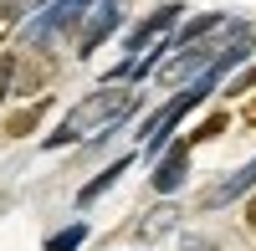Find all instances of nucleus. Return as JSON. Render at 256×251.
<instances>
[{
  "mask_svg": "<svg viewBox=\"0 0 256 251\" xmlns=\"http://www.w3.org/2000/svg\"><path fill=\"white\" fill-rule=\"evenodd\" d=\"M134 108H138V92H134V88H123V82L92 88L82 102H72V108H67L62 128L46 134V149H67V144H82V138H102V134H113Z\"/></svg>",
  "mask_w": 256,
  "mask_h": 251,
  "instance_id": "obj_1",
  "label": "nucleus"
},
{
  "mask_svg": "<svg viewBox=\"0 0 256 251\" xmlns=\"http://www.w3.org/2000/svg\"><path fill=\"white\" fill-rule=\"evenodd\" d=\"M62 77V62L41 46V41H26V46H10L0 56V82H6L10 98H46Z\"/></svg>",
  "mask_w": 256,
  "mask_h": 251,
  "instance_id": "obj_2",
  "label": "nucleus"
},
{
  "mask_svg": "<svg viewBox=\"0 0 256 251\" xmlns=\"http://www.w3.org/2000/svg\"><path fill=\"white\" fill-rule=\"evenodd\" d=\"M180 16H184V6H159L154 16H144V20H138V26H134V31H128V62H134V56H144V52H148V46H154V41H159V36H164L169 26H174V20H180Z\"/></svg>",
  "mask_w": 256,
  "mask_h": 251,
  "instance_id": "obj_3",
  "label": "nucleus"
},
{
  "mask_svg": "<svg viewBox=\"0 0 256 251\" xmlns=\"http://www.w3.org/2000/svg\"><path fill=\"white\" fill-rule=\"evenodd\" d=\"M113 26H118V6L113 0H102V6H92V16L82 20V31H77V56H92L102 41L113 36Z\"/></svg>",
  "mask_w": 256,
  "mask_h": 251,
  "instance_id": "obj_4",
  "label": "nucleus"
},
{
  "mask_svg": "<svg viewBox=\"0 0 256 251\" xmlns=\"http://www.w3.org/2000/svg\"><path fill=\"white\" fill-rule=\"evenodd\" d=\"M190 180V144H169L164 159H159V170H154V195H174L180 184Z\"/></svg>",
  "mask_w": 256,
  "mask_h": 251,
  "instance_id": "obj_5",
  "label": "nucleus"
},
{
  "mask_svg": "<svg viewBox=\"0 0 256 251\" xmlns=\"http://www.w3.org/2000/svg\"><path fill=\"white\" fill-rule=\"evenodd\" d=\"M230 26V16H220V10H205V16H195V20H184V26L169 36V52H184V46H195V41H205V36H216V31H226Z\"/></svg>",
  "mask_w": 256,
  "mask_h": 251,
  "instance_id": "obj_6",
  "label": "nucleus"
},
{
  "mask_svg": "<svg viewBox=\"0 0 256 251\" xmlns=\"http://www.w3.org/2000/svg\"><path fill=\"white\" fill-rule=\"evenodd\" d=\"M88 10H92V0H56L41 31H46V36H67V31H82V20H88Z\"/></svg>",
  "mask_w": 256,
  "mask_h": 251,
  "instance_id": "obj_7",
  "label": "nucleus"
},
{
  "mask_svg": "<svg viewBox=\"0 0 256 251\" xmlns=\"http://www.w3.org/2000/svg\"><path fill=\"white\" fill-rule=\"evenodd\" d=\"M123 170H134V154H123V159H113V164H108V170H102L98 180H88V184H82V190H77V205H92L98 195H108L113 184L123 180Z\"/></svg>",
  "mask_w": 256,
  "mask_h": 251,
  "instance_id": "obj_8",
  "label": "nucleus"
},
{
  "mask_svg": "<svg viewBox=\"0 0 256 251\" xmlns=\"http://www.w3.org/2000/svg\"><path fill=\"white\" fill-rule=\"evenodd\" d=\"M41 113H46V98H31V108H20V113H10L0 128H6V138H26L36 123H41Z\"/></svg>",
  "mask_w": 256,
  "mask_h": 251,
  "instance_id": "obj_9",
  "label": "nucleus"
},
{
  "mask_svg": "<svg viewBox=\"0 0 256 251\" xmlns=\"http://www.w3.org/2000/svg\"><path fill=\"white\" fill-rule=\"evenodd\" d=\"M251 184H256V159L246 164L241 174H230V180L220 184V190H210V195H205V205H220V200H236V195H246V190H251Z\"/></svg>",
  "mask_w": 256,
  "mask_h": 251,
  "instance_id": "obj_10",
  "label": "nucleus"
},
{
  "mask_svg": "<svg viewBox=\"0 0 256 251\" xmlns=\"http://www.w3.org/2000/svg\"><path fill=\"white\" fill-rule=\"evenodd\" d=\"M174 220H180V205H169V200H164L154 216H144V220H138V236H144V241H154V236H164Z\"/></svg>",
  "mask_w": 256,
  "mask_h": 251,
  "instance_id": "obj_11",
  "label": "nucleus"
},
{
  "mask_svg": "<svg viewBox=\"0 0 256 251\" xmlns=\"http://www.w3.org/2000/svg\"><path fill=\"white\" fill-rule=\"evenodd\" d=\"M82 241H88V220H72V226H62L56 236H46V251H77Z\"/></svg>",
  "mask_w": 256,
  "mask_h": 251,
  "instance_id": "obj_12",
  "label": "nucleus"
},
{
  "mask_svg": "<svg viewBox=\"0 0 256 251\" xmlns=\"http://www.w3.org/2000/svg\"><path fill=\"white\" fill-rule=\"evenodd\" d=\"M31 6H36V0H0V41H10V31L26 20Z\"/></svg>",
  "mask_w": 256,
  "mask_h": 251,
  "instance_id": "obj_13",
  "label": "nucleus"
},
{
  "mask_svg": "<svg viewBox=\"0 0 256 251\" xmlns=\"http://www.w3.org/2000/svg\"><path fill=\"white\" fill-rule=\"evenodd\" d=\"M226 128H230V113H220V108H216V113H210V118H205V123H200V128L190 134L184 144H190V149H195V144H205V138H216V134H226Z\"/></svg>",
  "mask_w": 256,
  "mask_h": 251,
  "instance_id": "obj_14",
  "label": "nucleus"
},
{
  "mask_svg": "<svg viewBox=\"0 0 256 251\" xmlns=\"http://www.w3.org/2000/svg\"><path fill=\"white\" fill-rule=\"evenodd\" d=\"M246 92H256V67H246V72L226 88V98H246Z\"/></svg>",
  "mask_w": 256,
  "mask_h": 251,
  "instance_id": "obj_15",
  "label": "nucleus"
},
{
  "mask_svg": "<svg viewBox=\"0 0 256 251\" xmlns=\"http://www.w3.org/2000/svg\"><path fill=\"white\" fill-rule=\"evenodd\" d=\"M241 220H246V231H251V236H256V195H251V200H246V216H241Z\"/></svg>",
  "mask_w": 256,
  "mask_h": 251,
  "instance_id": "obj_16",
  "label": "nucleus"
},
{
  "mask_svg": "<svg viewBox=\"0 0 256 251\" xmlns=\"http://www.w3.org/2000/svg\"><path fill=\"white\" fill-rule=\"evenodd\" d=\"M241 118H246L251 128H256V92H246V108H241Z\"/></svg>",
  "mask_w": 256,
  "mask_h": 251,
  "instance_id": "obj_17",
  "label": "nucleus"
},
{
  "mask_svg": "<svg viewBox=\"0 0 256 251\" xmlns=\"http://www.w3.org/2000/svg\"><path fill=\"white\" fill-rule=\"evenodd\" d=\"M0 205H6V195H0Z\"/></svg>",
  "mask_w": 256,
  "mask_h": 251,
  "instance_id": "obj_18",
  "label": "nucleus"
}]
</instances>
